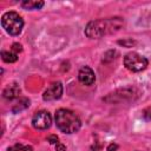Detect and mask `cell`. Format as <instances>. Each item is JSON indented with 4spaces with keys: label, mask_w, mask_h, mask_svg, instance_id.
I'll use <instances>...</instances> for the list:
<instances>
[{
    "label": "cell",
    "mask_w": 151,
    "mask_h": 151,
    "mask_svg": "<svg viewBox=\"0 0 151 151\" xmlns=\"http://www.w3.org/2000/svg\"><path fill=\"white\" fill-rule=\"evenodd\" d=\"M1 58L5 63H14L18 60V53H15L14 51H2Z\"/></svg>",
    "instance_id": "10"
},
{
    "label": "cell",
    "mask_w": 151,
    "mask_h": 151,
    "mask_svg": "<svg viewBox=\"0 0 151 151\" xmlns=\"http://www.w3.org/2000/svg\"><path fill=\"white\" fill-rule=\"evenodd\" d=\"M123 25L122 18H109L98 19L90 21L85 27V34L91 39H98L103 35L117 32Z\"/></svg>",
    "instance_id": "1"
},
{
    "label": "cell",
    "mask_w": 151,
    "mask_h": 151,
    "mask_svg": "<svg viewBox=\"0 0 151 151\" xmlns=\"http://www.w3.org/2000/svg\"><path fill=\"white\" fill-rule=\"evenodd\" d=\"M124 65L126 66L127 70L132 72H140L146 68L147 59L136 52H131L124 57Z\"/></svg>",
    "instance_id": "4"
},
{
    "label": "cell",
    "mask_w": 151,
    "mask_h": 151,
    "mask_svg": "<svg viewBox=\"0 0 151 151\" xmlns=\"http://www.w3.org/2000/svg\"><path fill=\"white\" fill-rule=\"evenodd\" d=\"M143 117H144L145 119H151V107H147L146 110H144Z\"/></svg>",
    "instance_id": "16"
},
{
    "label": "cell",
    "mask_w": 151,
    "mask_h": 151,
    "mask_svg": "<svg viewBox=\"0 0 151 151\" xmlns=\"http://www.w3.org/2000/svg\"><path fill=\"white\" fill-rule=\"evenodd\" d=\"M52 124V117L47 111H39L32 118V125L37 130H46Z\"/></svg>",
    "instance_id": "5"
},
{
    "label": "cell",
    "mask_w": 151,
    "mask_h": 151,
    "mask_svg": "<svg viewBox=\"0 0 151 151\" xmlns=\"http://www.w3.org/2000/svg\"><path fill=\"white\" fill-rule=\"evenodd\" d=\"M118 44H119V45H123V46H125V47H131L132 45L136 44V41H133L132 39H125V40H119Z\"/></svg>",
    "instance_id": "13"
},
{
    "label": "cell",
    "mask_w": 151,
    "mask_h": 151,
    "mask_svg": "<svg viewBox=\"0 0 151 151\" xmlns=\"http://www.w3.org/2000/svg\"><path fill=\"white\" fill-rule=\"evenodd\" d=\"M12 51H14L15 53H18V54H19V52H21V51H22V47H21V45H20V44H13V45H12Z\"/></svg>",
    "instance_id": "14"
},
{
    "label": "cell",
    "mask_w": 151,
    "mask_h": 151,
    "mask_svg": "<svg viewBox=\"0 0 151 151\" xmlns=\"http://www.w3.org/2000/svg\"><path fill=\"white\" fill-rule=\"evenodd\" d=\"M117 149H118V145L114 144V143H112V144H110V145L107 146V151H116Z\"/></svg>",
    "instance_id": "17"
},
{
    "label": "cell",
    "mask_w": 151,
    "mask_h": 151,
    "mask_svg": "<svg viewBox=\"0 0 151 151\" xmlns=\"http://www.w3.org/2000/svg\"><path fill=\"white\" fill-rule=\"evenodd\" d=\"M61 94H63V85H61V83L57 81V83H52L47 87V90L42 94V98L46 101H52V100L59 99L61 97Z\"/></svg>",
    "instance_id": "6"
},
{
    "label": "cell",
    "mask_w": 151,
    "mask_h": 151,
    "mask_svg": "<svg viewBox=\"0 0 151 151\" xmlns=\"http://www.w3.org/2000/svg\"><path fill=\"white\" fill-rule=\"evenodd\" d=\"M28 106H29V100H28L27 98H20V99L18 100V103L13 106L12 111H13L14 113H18V112L25 110V109L28 107Z\"/></svg>",
    "instance_id": "9"
},
{
    "label": "cell",
    "mask_w": 151,
    "mask_h": 151,
    "mask_svg": "<svg viewBox=\"0 0 151 151\" xmlns=\"http://www.w3.org/2000/svg\"><path fill=\"white\" fill-rule=\"evenodd\" d=\"M47 140L50 142V144H58V137L52 134V136H48L47 137Z\"/></svg>",
    "instance_id": "15"
},
{
    "label": "cell",
    "mask_w": 151,
    "mask_h": 151,
    "mask_svg": "<svg viewBox=\"0 0 151 151\" xmlns=\"http://www.w3.org/2000/svg\"><path fill=\"white\" fill-rule=\"evenodd\" d=\"M55 151H66V147H65V145L58 143V144L55 145Z\"/></svg>",
    "instance_id": "18"
},
{
    "label": "cell",
    "mask_w": 151,
    "mask_h": 151,
    "mask_svg": "<svg viewBox=\"0 0 151 151\" xmlns=\"http://www.w3.org/2000/svg\"><path fill=\"white\" fill-rule=\"evenodd\" d=\"M7 151H33V149L28 145H21V144H15L11 146Z\"/></svg>",
    "instance_id": "12"
},
{
    "label": "cell",
    "mask_w": 151,
    "mask_h": 151,
    "mask_svg": "<svg viewBox=\"0 0 151 151\" xmlns=\"http://www.w3.org/2000/svg\"><path fill=\"white\" fill-rule=\"evenodd\" d=\"M78 79L81 84L84 85H92L96 80V76H94V72L88 67V66H84L79 70V73H78Z\"/></svg>",
    "instance_id": "7"
},
{
    "label": "cell",
    "mask_w": 151,
    "mask_h": 151,
    "mask_svg": "<svg viewBox=\"0 0 151 151\" xmlns=\"http://www.w3.org/2000/svg\"><path fill=\"white\" fill-rule=\"evenodd\" d=\"M1 25L11 35H18L22 31L24 20L17 12H6L1 18Z\"/></svg>",
    "instance_id": "3"
},
{
    "label": "cell",
    "mask_w": 151,
    "mask_h": 151,
    "mask_svg": "<svg viewBox=\"0 0 151 151\" xmlns=\"http://www.w3.org/2000/svg\"><path fill=\"white\" fill-rule=\"evenodd\" d=\"M21 6L24 8H27V9H39L44 6V2L42 1H32V0H28V1H22L21 2Z\"/></svg>",
    "instance_id": "11"
},
{
    "label": "cell",
    "mask_w": 151,
    "mask_h": 151,
    "mask_svg": "<svg viewBox=\"0 0 151 151\" xmlns=\"http://www.w3.org/2000/svg\"><path fill=\"white\" fill-rule=\"evenodd\" d=\"M19 93H20V87H19V85H18L17 83H11V84H8V85L4 88V91H2V96H4V98L7 99V100H12V99L17 98V97L19 96Z\"/></svg>",
    "instance_id": "8"
},
{
    "label": "cell",
    "mask_w": 151,
    "mask_h": 151,
    "mask_svg": "<svg viewBox=\"0 0 151 151\" xmlns=\"http://www.w3.org/2000/svg\"><path fill=\"white\" fill-rule=\"evenodd\" d=\"M54 118H55L57 127L64 133H68V134L74 133L81 126V122H80L79 117L73 111L67 110V109L57 110Z\"/></svg>",
    "instance_id": "2"
}]
</instances>
